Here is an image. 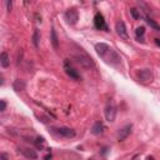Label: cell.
Wrapping results in <instances>:
<instances>
[{
  "mask_svg": "<svg viewBox=\"0 0 160 160\" xmlns=\"http://www.w3.org/2000/svg\"><path fill=\"white\" fill-rule=\"evenodd\" d=\"M74 58H75V60L83 66V68H85V69H90V68H93L94 66V60L91 59V56L88 54L86 51H84L82 48L80 49H78L75 53H74Z\"/></svg>",
  "mask_w": 160,
  "mask_h": 160,
  "instance_id": "6da1fadb",
  "label": "cell"
},
{
  "mask_svg": "<svg viewBox=\"0 0 160 160\" xmlns=\"http://www.w3.org/2000/svg\"><path fill=\"white\" fill-rule=\"evenodd\" d=\"M53 133L59 136H63V138H68V139H71L76 135V131L71 128H68V126H59V128H53L51 129Z\"/></svg>",
  "mask_w": 160,
  "mask_h": 160,
  "instance_id": "7a4b0ae2",
  "label": "cell"
},
{
  "mask_svg": "<svg viewBox=\"0 0 160 160\" xmlns=\"http://www.w3.org/2000/svg\"><path fill=\"white\" fill-rule=\"evenodd\" d=\"M105 118H106V120H108L109 123H113L114 120H115V116H116V106L114 105V103H113V100L111 99H109L108 100V103H106V105H105Z\"/></svg>",
  "mask_w": 160,
  "mask_h": 160,
  "instance_id": "3957f363",
  "label": "cell"
},
{
  "mask_svg": "<svg viewBox=\"0 0 160 160\" xmlns=\"http://www.w3.org/2000/svg\"><path fill=\"white\" fill-rule=\"evenodd\" d=\"M136 76L139 79V82L144 83V84H148V83H151L153 79H154V75H153V71L150 69H141L136 73Z\"/></svg>",
  "mask_w": 160,
  "mask_h": 160,
  "instance_id": "277c9868",
  "label": "cell"
},
{
  "mask_svg": "<svg viewBox=\"0 0 160 160\" xmlns=\"http://www.w3.org/2000/svg\"><path fill=\"white\" fill-rule=\"evenodd\" d=\"M64 16H65V20H66L68 24L75 25L78 23V20H79V13H78V10L75 8H71V9H68L65 11Z\"/></svg>",
  "mask_w": 160,
  "mask_h": 160,
  "instance_id": "5b68a950",
  "label": "cell"
},
{
  "mask_svg": "<svg viewBox=\"0 0 160 160\" xmlns=\"http://www.w3.org/2000/svg\"><path fill=\"white\" fill-rule=\"evenodd\" d=\"M64 70L66 73V75H68L70 79L73 80H76V82H79V80H82V76H80V74L78 73V70L75 68H73L71 64H69V61L66 60L64 63Z\"/></svg>",
  "mask_w": 160,
  "mask_h": 160,
  "instance_id": "8992f818",
  "label": "cell"
},
{
  "mask_svg": "<svg viewBox=\"0 0 160 160\" xmlns=\"http://www.w3.org/2000/svg\"><path fill=\"white\" fill-rule=\"evenodd\" d=\"M94 25H95V28H96V29H99V30L109 31L108 25L105 24L104 16H103V14H100V13H96L95 16H94Z\"/></svg>",
  "mask_w": 160,
  "mask_h": 160,
  "instance_id": "52a82bcc",
  "label": "cell"
},
{
  "mask_svg": "<svg viewBox=\"0 0 160 160\" xmlns=\"http://www.w3.org/2000/svg\"><path fill=\"white\" fill-rule=\"evenodd\" d=\"M131 131H133V125H131V124H128V125L123 126L122 129H119V130H118V135H116L118 140H119V141H124V140L131 134Z\"/></svg>",
  "mask_w": 160,
  "mask_h": 160,
  "instance_id": "ba28073f",
  "label": "cell"
},
{
  "mask_svg": "<svg viewBox=\"0 0 160 160\" xmlns=\"http://www.w3.org/2000/svg\"><path fill=\"white\" fill-rule=\"evenodd\" d=\"M115 30H116V34L122 39H124V40L129 39V34H128V30H126V26H125V24L123 21H118L115 24Z\"/></svg>",
  "mask_w": 160,
  "mask_h": 160,
  "instance_id": "9c48e42d",
  "label": "cell"
},
{
  "mask_svg": "<svg viewBox=\"0 0 160 160\" xmlns=\"http://www.w3.org/2000/svg\"><path fill=\"white\" fill-rule=\"evenodd\" d=\"M110 46L108 44H105V43H98L95 44V51H96V54L100 56V58H105L106 54L110 51Z\"/></svg>",
  "mask_w": 160,
  "mask_h": 160,
  "instance_id": "30bf717a",
  "label": "cell"
},
{
  "mask_svg": "<svg viewBox=\"0 0 160 160\" xmlns=\"http://www.w3.org/2000/svg\"><path fill=\"white\" fill-rule=\"evenodd\" d=\"M108 56H105L104 59L106 60V63H109V64H111V65H118V64H120V56L116 54V53L113 50V49H110V51L106 54Z\"/></svg>",
  "mask_w": 160,
  "mask_h": 160,
  "instance_id": "8fae6325",
  "label": "cell"
},
{
  "mask_svg": "<svg viewBox=\"0 0 160 160\" xmlns=\"http://www.w3.org/2000/svg\"><path fill=\"white\" fill-rule=\"evenodd\" d=\"M104 130H105V125H104V123L103 122H100V120H99V122H96V123H94V125H93L91 126V134L93 135H101L103 134V133H104Z\"/></svg>",
  "mask_w": 160,
  "mask_h": 160,
  "instance_id": "7c38bea8",
  "label": "cell"
},
{
  "mask_svg": "<svg viewBox=\"0 0 160 160\" xmlns=\"http://www.w3.org/2000/svg\"><path fill=\"white\" fill-rule=\"evenodd\" d=\"M19 151H20L25 158H28V159H30V160H36V159H38L36 151H35L34 149H31V148H21V149H19Z\"/></svg>",
  "mask_w": 160,
  "mask_h": 160,
  "instance_id": "4fadbf2b",
  "label": "cell"
},
{
  "mask_svg": "<svg viewBox=\"0 0 160 160\" xmlns=\"http://www.w3.org/2000/svg\"><path fill=\"white\" fill-rule=\"evenodd\" d=\"M0 65H2L4 69H6L10 65V56L6 51H3L2 54H0Z\"/></svg>",
  "mask_w": 160,
  "mask_h": 160,
  "instance_id": "5bb4252c",
  "label": "cell"
},
{
  "mask_svg": "<svg viewBox=\"0 0 160 160\" xmlns=\"http://www.w3.org/2000/svg\"><path fill=\"white\" fill-rule=\"evenodd\" d=\"M25 88H26V83L21 79H16L15 82L13 83V89H14L15 91H18V93L25 90Z\"/></svg>",
  "mask_w": 160,
  "mask_h": 160,
  "instance_id": "9a60e30c",
  "label": "cell"
},
{
  "mask_svg": "<svg viewBox=\"0 0 160 160\" xmlns=\"http://www.w3.org/2000/svg\"><path fill=\"white\" fill-rule=\"evenodd\" d=\"M144 35H145V28H144V26H139V28H136V30H135V36H136L138 42L144 43Z\"/></svg>",
  "mask_w": 160,
  "mask_h": 160,
  "instance_id": "2e32d148",
  "label": "cell"
},
{
  "mask_svg": "<svg viewBox=\"0 0 160 160\" xmlns=\"http://www.w3.org/2000/svg\"><path fill=\"white\" fill-rule=\"evenodd\" d=\"M50 40H51V44H53V46H54V49H58L59 48V39H58V35H56V31H55L54 28L51 29V38H50Z\"/></svg>",
  "mask_w": 160,
  "mask_h": 160,
  "instance_id": "e0dca14e",
  "label": "cell"
},
{
  "mask_svg": "<svg viewBox=\"0 0 160 160\" xmlns=\"http://www.w3.org/2000/svg\"><path fill=\"white\" fill-rule=\"evenodd\" d=\"M145 19V21L148 23V25H150V28H153L154 30H156V31H160V25L158 24V23H155L151 18H149V16H145L144 18Z\"/></svg>",
  "mask_w": 160,
  "mask_h": 160,
  "instance_id": "ac0fdd59",
  "label": "cell"
},
{
  "mask_svg": "<svg viewBox=\"0 0 160 160\" xmlns=\"http://www.w3.org/2000/svg\"><path fill=\"white\" fill-rule=\"evenodd\" d=\"M130 14H131L133 18L136 19V20H140V19L143 18V14L140 13V10H138L136 8H131V9H130Z\"/></svg>",
  "mask_w": 160,
  "mask_h": 160,
  "instance_id": "d6986e66",
  "label": "cell"
},
{
  "mask_svg": "<svg viewBox=\"0 0 160 160\" xmlns=\"http://www.w3.org/2000/svg\"><path fill=\"white\" fill-rule=\"evenodd\" d=\"M39 40H40L39 30H35V31H34V35H33V43H34V45H35L36 48L39 46Z\"/></svg>",
  "mask_w": 160,
  "mask_h": 160,
  "instance_id": "ffe728a7",
  "label": "cell"
},
{
  "mask_svg": "<svg viewBox=\"0 0 160 160\" xmlns=\"http://www.w3.org/2000/svg\"><path fill=\"white\" fill-rule=\"evenodd\" d=\"M6 109V101L5 100H0V111H5Z\"/></svg>",
  "mask_w": 160,
  "mask_h": 160,
  "instance_id": "44dd1931",
  "label": "cell"
},
{
  "mask_svg": "<svg viewBox=\"0 0 160 160\" xmlns=\"http://www.w3.org/2000/svg\"><path fill=\"white\" fill-rule=\"evenodd\" d=\"M0 160H10V158L6 153H2L0 154Z\"/></svg>",
  "mask_w": 160,
  "mask_h": 160,
  "instance_id": "7402d4cb",
  "label": "cell"
},
{
  "mask_svg": "<svg viewBox=\"0 0 160 160\" xmlns=\"http://www.w3.org/2000/svg\"><path fill=\"white\" fill-rule=\"evenodd\" d=\"M11 6H13V2H11V0H8V2H6V8H8L9 11L11 10Z\"/></svg>",
  "mask_w": 160,
  "mask_h": 160,
  "instance_id": "603a6c76",
  "label": "cell"
},
{
  "mask_svg": "<svg viewBox=\"0 0 160 160\" xmlns=\"http://www.w3.org/2000/svg\"><path fill=\"white\" fill-rule=\"evenodd\" d=\"M154 40H155V44H156L158 46H160V38H155Z\"/></svg>",
  "mask_w": 160,
  "mask_h": 160,
  "instance_id": "cb8c5ba5",
  "label": "cell"
},
{
  "mask_svg": "<svg viewBox=\"0 0 160 160\" xmlns=\"http://www.w3.org/2000/svg\"><path fill=\"white\" fill-rule=\"evenodd\" d=\"M106 153H108V148H104V149H103V151H101V154H103V155H105Z\"/></svg>",
  "mask_w": 160,
  "mask_h": 160,
  "instance_id": "d4e9b609",
  "label": "cell"
},
{
  "mask_svg": "<svg viewBox=\"0 0 160 160\" xmlns=\"http://www.w3.org/2000/svg\"><path fill=\"white\" fill-rule=\"evenodd\" d=\"M44 159H45V160H50V159H51V154H48V155L44 158Z\"/></svg>",
  "mask_w": 160,
  "mask_h": 160,
  "instance_id": "484cf974",
  "label": "cell"
},
{
  "mask_svg": "<svg viewBox=\"0 0 160 160\" xmlns=\"http://www.w3.org/2000/svg\"><path fill=\"white\" fill-rule=\"evenodd\" d=\"M146 160H155L153 156H148V158H146Z\"/></svg>",
  "mask_w": 160,
  "mask_h": 160,
  "instance_id": "4316f807",
  "label": "cell"
},
{
  "mask_svg": "<svg viewBox=\"0 0 160 160\" xmlns=\"http://www.w3.org/2000/svg\"><path fill=\"white\" fill-rule=\"evenodd\" d=\"M89 160H94V159H89Z\"/></svg>",
  "mask_w": 160,
  "mask_h": 160,
  "instance_id": "83f0119b",
  "label": "cell"
}]
</instances>
